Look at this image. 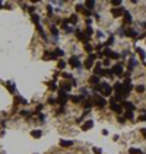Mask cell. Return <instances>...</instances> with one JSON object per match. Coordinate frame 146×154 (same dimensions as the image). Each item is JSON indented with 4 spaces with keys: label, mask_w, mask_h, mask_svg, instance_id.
Returning a JSON list of instances; mask_svg holds the SVG:
<instances>
[{
    "label": "cell",
    "mask_w": 146,
    "mask_h": 154,
    "mask_svg": "<svg viewBox=\"0 0 146 154\" xmlns=\"http://www.w3.org/2000/svg\"><path fill=\"white\" fill-rule=\"evenodd\" d=\"M92 103L95 106H98V108H104L105 103H107V100H105V97H102L99 95H93L92 96Z\"/></svg>",
    "instance_id": "obj_1"
},
{
    "label": "cell",
    "mask_w": 146,
    "mask_h": 154,
    "mask_svg": "<svg viewBox=\"0 0 146 154\" xmlns=\"http://www.w3.org/2000/svg\"><path fill=\"white\" fill-rule=\"evenodd\" d=\"M101 89H102L101 92H102L104 96H110L111 93H113V87H111L108 83H101Z\"/></svg>",
    "instance_id": "obj_2"
},
{
    "label": "cell",
    "mask_w": 146,
    "mask_h": 154,
    "mask_svg": "<svg viewBox=\"0 0 146 154\" xmlns=\"http://www.w3.org/2000/svg\"><path fill=\"white\" fill-rule=\"evenodd\" d=\"M110 108H111V110H113V112H117L118 115L123 113V108L120 106L118 103H115V102H110Z\"/></svg>",
    "instance_id": "obj_3"
},
{
    "label": "cell",
    "mask_w": 146,
    "mask_h": 154,
    "mask_svg": "<svg viewBox=\"0 0 146 154\" xmlns=\"http://www.w3.org/2000/svg\"><path fill=\"white\" fill-rule=\"evenodd\" d=\"M113 90L117 93V95H120V96L123 97V92H124V89H123V83H115L114 87H113Z\"/></svg>",
    "instance_id": "obj_4"
},
{
    "label": "cell",
    "mask_w": 146,
    "mask_h": 154,
    "mask_svg": "<svg viewBox=\"0 0 146 154\" xmlns=\"http://www.w3.org/2000/svg\"><path fill=\"white\" fill-rule=\"evenodd\" d=\"M69 63H70V65H72V67H75V68H79V67H80V61H79V58L76 57V55L70 57V60H69Z\"/></svg>",
    "instance_id": "obj_5"
},
{
    "label": "cell",
    "mask_w": 146,
    "mask_h": 154,
    "mask_svg": "<svg viewBox=\"0 0 146 154\" xmlns=\"http://www.w3.org/2000/svg\"><path fill=\"white\" fill-rule=\"evenodd\" d=\"M113 73L115 74V76H121L123 74V64H115V65H113Z\"/></svg>",
    "instance_id": "obj_6"
},
{
    "label": "cell",
    "mask_w": 146,
    "mask_h": 154,
    "mask_svg": "<svg viewBox=\"0 0 146 154\" xmlns=\"http://www.w3.org/2000/svg\"><path fill=\"white\" fill-rule=\"evenodd\" d=\"M126 10H124V7H114L113 10H111V13H113V16L114 18H118L120 15H123Z\"/></svg>",
    "instance_id": "obj_7"
},
{
    "label": "cell",
    "mask_w": 146,
    "mask_h": 154,
    "mask_svg": "<svg viewBox=\"0 0 146 154\" xmlns=\"http://www.w3.org/2000/svg\"><path fill=\"white\" fill-rule=\"evenodd\" d=\"M76 36H78V39H80V41H85V44H88L89 42V36H85V33L83 32H76Z\"/></svg>",
    "instance_id": "obj_8"
},
{
    "label": "cell",
    "mask_w": 146,
    "mask_h": 154,
    "mask_svg": "<svg viewBox=\"0 0 146 154\" xmlns=\"http://www.w3.org/2000/svg\"><path fill=\"white\" fill-rule=\"evenodd\" d=\"M124 35H127V36H130V38H137L139 35H137V32L134 31V29H126V32H124Z\"/></svg>",
    "instance_id": "obj_9"
},
{
    "label": "cell",
    "mask_w": 146,
    "mask_h": 154,
    "mask_svg": "<svg viewBox=\"0 0 146 154\" xmlns=\"http://www.w3.org/2000/svg\"><path fill=\"white\" fill-rule=\"evenodd\" d=\"M92 126H93V121H86L82 125V131H89Z\"/></svg>",
    "instance_id": "obj_10"
},
{
    "label": "cell",
    "mask_w": 146,
    "mask_h": 154,
    "mask_svg": "<svg viewBox=\"0 0 146 154\" xmlns=\"http://www.w3.org/2000/svg\"><path fill=\"white\" fill-rule=\"evenodd\" d=\"M123 106H124L127 110H130V112H133V110H134V105L132 103V102H126V100H123Z\"/></svg>",
    "instance_id": "obj_11"
},
{
    "label": "cell",
    "mask_w": 146,
    "mask_h": 154,
    "mask_svg": "<svg viewBox=\"0 0 146 154\" xmlns=\"http://www.w3.org/2000/svg\"><path fill=\"white\" fill-rule=\"evenodd\" d=\"M85 7H86L88 10H92L93 7H95V2H93V0H86V2H85Z\"/></svg>",
    "instance_id": "obj_12"
},
{
    "label": "cell",
    "mask_w": 146,
    "mask_h": 154,
    "mask_svg": "<svg viewBox=\"0 0 146 154\" xmlns=\"http://www.w3.org/2000/svg\"><path fill=\"white\" fill-rule=\"evenodd\" d=\"M60 89L62 90H64V92H69L72 89V86H70V83H67V81H63L62 84H60Z\"/></svg>",
    "instance_id": "obj_13"
},
{
    "label": "cell",
    "mask_w": 146,
    "mask_h": 154,
    "mask_svg": "<svg viewBox=\"0 0 146 154\" xmlns=\"http://www.w3.org/2000/svg\"><path fill=\"white\" fill-rule=\"evenodd\" d=\"M60 145H62V147H64V148H69V147H72V145H73V141L62 140V141H60Z\"/></svg>",
    "instance_id": "obj_14"
},
{
    "label": "cell",
    "mask_w": 146,
    "mask_h": 154,
    "mask_svg": "<svg viewBox=\"0 0 146 154\" xmlns=\"http://www.w3.org/2000/svg\"><path fill=\"white\" fill-rule=\"evenodd\" d=\"M89 83L93 84V86H98V84H99V77L98 76H92L91 79H89Z\"/></svg>",
    "instance_id": "obj_15"
},
{
    "label": "cell",
    "mask_w": 146,
    "mask_h": 154,
    "mask_svg": "<svg viewBox=\"0 0 146 154\" xmlns=\"http://www.w3.org/2000/svg\"><path fill=\"white\" fill-rule=\"evenodd\" d=\"M124 22L126 23H132L133 22V18H132V15L128 12H124Z\"/></svg>",
    "instance_id": "obj_16"
},
{
    "label": "cell",
    "mask_w": 146,
    "mask_h": 154,
    "mask_svg": "<svg viewBox=\"0 0 146 154\" xmlns=\"http://www.w3.org/2000/svg\"><path fill=\"white\" fill-rule=\"evenodd\" d=\"M93 61H95V60H92V58L88 57V60L85 61V67H86V68H92L93 67Z\"/></svg>",
    "instance_id": "obj_17"
},
{
    "label": "cell",
    "mask_w": 146,
    "mask_h": 154,
    "mask_svg": "<svg viewBox=\"0 0 146 154\" xmlns=\"http://www.w3.org/2000/svg\"><path fill=\"white\" fill-rule=\"evenodd\" d=\"M56 58H57V55L54 53H45V55H44V60H56Z\"/></svg>",
    "instance_id": "obj_18"
},
{
    "label": "cell",
    "mask_w": 146,
    "mask_h": 154,
    "mask_svg": "<svg viewBox=\"0 0 146 154\" xmlns=\"http://www.w3.org/2000/svg\"><path fill=\"white\" fill-rule=\"evenodd\" d=\"M70 100L73 103H79L80 100H85V99H83V96H70Z\"/></svg>",
    "instance_id": "obj_19"
},
{
    "label": "cell",
    "mask_w": 146,
    "mask_h": 154,
    "mask_svg": "<svg viewBox=\"0 0 146 154\" xmlns=\"http://www.w3.org/2000/svg\"><path fill=\"white\" fill-rule=\"evenodd\" d=\"M136 64H137V61H136V60L132 57V58H130V63H128V71H130V70H133V68L136 67Z\"/></svg>",
    "instance_id": "obj_20"
},
{
    "label": "cell",
    "mask_w": 146,
    "mask_h": 154,
    "mask_svg": "<svg viewBox=\"0 0 146 154\" xmlns=\"http://www.w3.org/2000/svg\"><path fill=\"white\" fill-rule=\"evenodd\" d=\"M92 105H93V103H92V102H89L88 99H85V100H83V108H85V109H86V110H89Z\"/></svg>",
    "instance_id": "obj_21"
},
{
    "label": "cell",
    "mask_w": 146,
    "mask_h": 154,
    "mask_svg": "<svg viewBox=\"0 0 146 154\" xmlns=\"http://www.w3.org/2000/svg\"><path fill=\"white\" fill-rule=\"evenodd\" d=\"M31 135H32V137H34V138H40V137H41V135H42V132H41V131H40V130H34V131H32V132H31Z\"/></svg>",
    "instance_id": "obj_22"
},
{
    "label": "cell",
    "mask_w": 146,
    "mask_h": 154,
    "mask_svg": "<svg viewBox=\"0 0 146 154\" xmlns=\"http://www.w3.org/2000/svg\"><path fill=\"white\" fill-rule=\"evenodd\" d=\"M67 20L70 22V23H78V15H76V13H73V15H72V16H70V18H69Z\"/></svg>",
    "instance_id": "obj_23"
},
{
    "label": "cell",
    "mask_w": 146,
    "mask_h": 154,
    "mask_svg": "<svg viewBox=\"0 0 146 154\" xmlns=\"http://www.w3.org/2000/svg\"><path fill=\"white\" fill-rule=\"evenodd\" d=\"M136 53L140 55V58H142V60H145V58H146V54H145V51H143L142 48H136Z\"/></svg>",
    "instance_id": "obj_24"
},
{
    "label": "cell",
    "mask_w": 146,
    "mask_h": 154,
    "mask_svg": "<svg viewBox=\"0 0 146 154\" xmlns=\"http://www.w3.org/2000/svg\"><path fill=\"white\" fill-rule=\"evenodd\" d=\"M113 42H114V35H111V36L107 39V42H104V45H105V47H110Z\"/></svg>",
    "instance_id": "obj_25"
},
{
    "label": "cell",
    "mask_w": 146,
    "mask_h": 154,
    "mask_svg": "<svg viewBox=\"0 0 146 154\" xmlns=\"http://www.w3.org/2000/svg\"><path fill=\"white\" fill-rule=\"evenodd\" d=\"M32 22H34V23H35V25H37V26H38V25H40V18H38V15H35V13H34V15H32Z\"/></svg>",
    "instance_id": "obj_26"
},
{
    "label": "cell",
    "mask_w": 146,
    "mask_h": 154,
    "mask_svg": "<svg viewBox=\"0 0 146 154\" xmlns=\"http://www.w3.org/2000/svg\"><path fill=\"white\" fill-rule=\"evenodd\" d=\"M7 90H9L10 93H15V84L9 81V83H7Z\"/></svg>",
    "instance_id": "obj_27"
},
{
    "label": "cell",
    "mask_w": 146,
    "mask_h": 154,
    "mask_svg": "<svg viewBox=\"0 0 146 154\" xmlns=\"http://www.w3.org/2000/svg\"><path fill=\"white\" fill-rule=\"evenodd\" d=\"M51 33H53L54 39H56V38H57V35H58V31H57V28L54 26V25H53V26H51Z\"/></svg>",
    "instance_id": "obj_28"
},
{
    "label": "cell",
    "mask_w": 146,
    "mask_h": 154,
    "mask_svg": "<svg viewBox=\"0 0 146 154\" xmlns=\"http://www.w3.org/2000/svg\"><path fill=\"white\" fill-rule=\"evenodd\" d=\"M54 54H56L57 57H63V55H64V53H63V49H60V48H57V49L54 51Z\"/></svg>",
    "instance_id": "obj_29"
},
{
    "label": "cell",
    "mask_w": 146,
    "mask_h": 154,
    "mask_svg": "<svg viewBox=\"0 0 146 154\" xmlns=\"http://www.w3.org/2000/svg\"><path fill=\"white\" fill-rule=\"evenodd\" d=\"M136 92H137V93H143V92H145V86H142V84L136 86Z\"/></svg>",
    "instance_id": "obj_30"
},
{
    "label": "cell",
    "mask_w": 146,
    "mask_h": 154,
    "mask_svg": "<svg viewBox=\"0 0 146 154\" xmlns=\"http://www.w3.org/2000/svg\"><path fill=\"white\" fill-rule=\"evenodd\" d=\"M21 115L25 116V118H29L31 116V112H29V110H21Z\"/></svg>",
    "instance_id": "obj_31"
},
{
    "label": "cell",
    "mask_w": 146,
    "mask_h": 154,
    "mask_svg": "<svg viewBox=\"0 0 146 154\" xmlns=\"http://www.w3.org/2000/svg\"><path fill=\"white\" fill-rule=\"evenodd\" d=\"M128 154H140V150H137V148H130V150H128Z\"/></svg>",
    "instance_id": "obj_32"
},
{
    "label": "cell",
    "mask_w": 146,
    "mask_h": 154,
    "mask_svg": "<svg viewBox=\"0 0 146 154\" xmlns=\"http://www.w3.org/2000/svg\"><path fill=\"white\" fill-rule=\"evenodd\" d=\"M85 9H86L85 4H78V6H76V10H78V12H83Z\"/></svg>",
    "instance_id": "obj_33"
},
{
    "label": "cell",
    "mask_w": 146,
    "mask_h": 154,
    "mask_svg": "<svg viewBox=\"0 0 146 154\" xmlns=\"http://www.w3.org/2000/svg\"><path fill=\"white\" fill-rule=\"evenodd\" d=\"M48 86H50V90H57V86H56V83H54V81L48 83Z\"/></svg>",
    "instance_id": "obj_34"
},
{
    "label": "cell",
    "mask_w": 146,
    "mask_h": 154,
    "mask_svg": "<svg viewBox=\"0 0 146 154\" xmlns=\"http://www.w3.org/2000/svg\"><path fill=\"white\" fill-rule=\"evenodd\" d=\"M85 32H86V35H88V36H91L92 33H93V29H92L91 26H88V28H86V31H85Z\"/></svg>",
    "instance_id": "obj_35"
},
{
    "label": "cell",
    "mask_w": 146,
    "mask_h": 154,
    "mask_svg": "<svg viewBox=\"0 0 146 154\" xmlns=\"http://www.w3.org/2000/svg\"><path fill=\"white\" fill-rule=\"evenodd\" d=\"M85 51H88V53H92V45H91V44H85Z\"/></svg>",
    "instance_id": "obj_36"
},
{
    "label": "cell",
    "mask_w": 146,
    "mask_h": 154,
    "mask_svg": "<svg viewBox=\"0 0 146 154\" xmlns=\"http://www.w3.org/2000/svg\"><path fill=\"white\" fill-rule=\"evenodd\" d=\"M63 77H64V79H67V80H72L73 79V76L69 74V73H63Z\"/></svg>",
    "instance_id": "obj_37"
},
{
    "label": "cell",
    "mask_w": 146,
    "mask_h": 154,
    "mask_svg": "<svg viewBox=\"0 0 146 154\" xmlns=\"http://www.w3.org/2000/svg\"><path fill=\"white\" fill-rule=\"evenodd\" d=\"M118 57H120V54H117V53H111V54H110V57H108V58H114V60H117V58H118Z\"/></svg>",
    "instance_id": "obj_38"
},
{
    "label": "cell",
    "mask_w": 146,
    "mask_h": 154,
    "mask_svg": "<svg viewBox=\"0 0 146 154\" xmlns=\"http://www.w3.org/2000/svg\"><path fill=\"white\" fill-rule=\"evenodd\" d=\"M126 118H127V119H133V112L127 110V112H126Z\"/></svg>",
    "instance_id": "obj_39"
},
{
    "label": "cell",
    "mask_w": 146,
    "mask_h": 154,
    "mask_svg": "<svg viewBox=\"0 0 146 154\" xmlns=\"http://www.w3.org/2000/svg\"><path fill=\"white\" fill-rule=\"evenodd\" d=\"M92 150H93V153H95V154H101V148L99 147H92Z\"/></svg>",
    "instance_id": "obj_40"
},
{
    "label": "cell",
    "mask_w": 146,
    "mask_h": 154,
    "mask_svg": "<svg viewBox=\"0 0 146 154\" xmlns=\"http://www.w3.org/2000/svg\"><path fill=\"white\" fill-rule=\"evenodd\" d=\"M102 65H110V58H104V61H102Z\"/></svg>",
    "instance_id": "obj_41"
},
{
    "label": "cell",
    "mask_w": 146,
    "mask_h": 154,
    "mask_svg": "<svg viewBox=\"0 0 146 154\" xmlns=\"http://www.w3.org/2000/svg\"><path fill=\"white\" fill-rule=\"evenodd\" d=\"M64 67H66V63L64 61H58V68H62V70H63Z\"/></svg>",
    "instance_id": "obj_42"
},
{
    "label": "cell",
    "mask_w": 146,
    "mask_h": 154,
    "mask_svg": "<svg viewBox=\"0 0 146 154\" xmlns=\"http://www.w3.org/2000/svg\"><path fill=\"white\" fill-rule=\"evenodd\" d=\"M101 90H102V89H101V84H98V86H93V92H95V93H97V92H101Z\"/></svg>",
    "instance_id": "obj_43"
},
{
    "label": "cell",
    "mask_w": 146,
    "mask_h": 154,
    "mask_svg": "<svg viewBox=\"0 0 146 154\" xmlns=\"http://www.w3.org/2000/svg\"><path fill=\"white\" fill-rule=\"evenodd\" d=\"M28 10H29V13H31V16L34 15V12H35V9H34V6H28Z\"/></svg>",
    "instance_id": "obj_44"
},
{
    "label": "cell",
    "mask_w": 146,
    "mask_h": 154,
    "mask_svg": "<svg viewBox=\"0 0 146 154\" xmlns=\"http://www.w3.org/2000/svg\"><path fill=\"white\" fill-rule=\"evenodd\" d=\"M113 4L114 6H120L121 4V0H113Z\"/></svg>",
    "instance_id": "obj_45"
},
{
    "label": "cell",
    "mask_w": 146,
    "mask_h": 154,
    "mask_svg": "<svg viewBox=\"0 0 146 154\" xmlns=\"http://www.w3.org/2000/svg\"><path fill=\"white\" fill-rule=\"evenodd\" d=\"M48 103H50V105H54V103H56V99L50 97V99H48Z\"/></svg>",
    "instance_id": "obj_46"
},
{
    "label": "cell",
    "mask_w": 146,
    "mask_h": 154,
    "mask_svg": "<svg viewBox=\"0 0 146 154\" xmlns=\"http://www.w3.org/2000/svg\"><path fill=\"white\" fill-rule=\"evenodd\" d=\"M140 134L145 137V138H146V128H142V130H140Z\"/></svg>",
    "instance_id": "obj_47"
},
{
    "label": "cell",
    "mask_w": 146,
    "mask_h": 154,
    "mask_svg": "<svg viewBox=\"0 0 146 154\" xmlns=\"http://www.w3.org/2000/svg\"><path fill=\"white\" fill-rule=\"evenodd\" d=\"M139 121H146V115H145V113L139 116Z\"/></svg>",
    "instance_id": "obj_48"
},
{
    "label": "cell",
    "mask_w": 146,
    "mask_h": 154,
    "mask_svg": "<svg viewBox=\"0 0 146 154\" xmlns=\"http://www.w3.org/2000/svg\"><path fill=\"white\" fill-rule=\"evenodd\" d=\"M47 12L51 15V13H53V9H51V6H47Z\"/></svg>",
    "instance_id": "obj_49"
},
{
    "label": "cell",
    "mask_w": 146,
    "mask_h": 154,
    "mask_svg": "<svg viewBox=\"0 0 146 154\" xmlns=\"http://www.w3.org/2000/svg\"><path fill=\"white\" fill-rule=\"evenodd\" d=\"M40 119H41V121H44V119H45V116L42 115V113H40Z\"/></svg>",
    "instance_id": "obj_50"
},
{
    "label": "cell",
    "mask_w": 146,
    "mask_h": 154,
    "mask_svg": "<svg viewBox=\"0 0 146 154\" xmlns=\"http://www.w3.org/2000/svg\"><path fill=\"white\" fill-rule=\"evenodd\" d=\"M2 6H3V3H2V2H0V7H2Z\"/></svg>",
    "instance_id": "obj_51"
},
{
    "label": "cell",
    "mask_w": 146,
    "mask_h": 154,
    "mask_svg": "<svg viewBox=\"0 0 146 154\" xmlns=\"http://www.w3.org/2000/svg\"><path fill=\"white\" fill-rule=\"evenodd\" d=\"M145 65H146V63H145Z\"/></svg>",
    "instance_id": "obj_52"
},
{
    "label": "cell",
    "mask_w": 146,
    "mask_h": 154,
    "mask_svg": "<svg viewBox=\"0 0 146 154\" xmlns=\"http://www.w3.org/2000/svg\"><path fill=\"white\" fill-rule=\"evenodd\" d=\"M140 154H143V153H140Z\"/></svg>",
    "instance_id": "obj_53"
}]
</instances>
